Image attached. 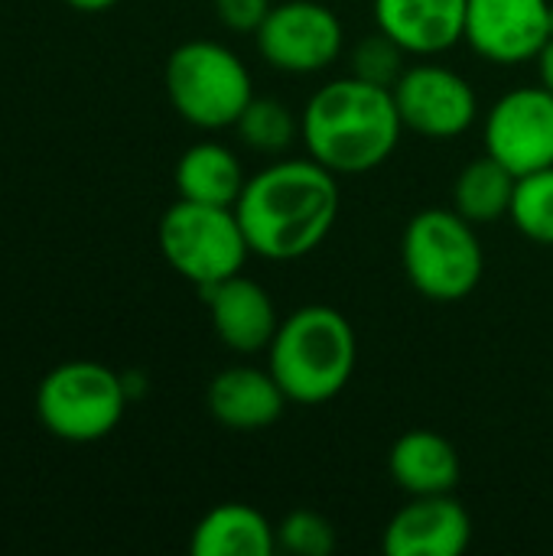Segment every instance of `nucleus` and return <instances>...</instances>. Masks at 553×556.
Masks as SVG:
<instances>
[{
	"label": "nucleus",
	"instance_id": "obj_6",
	"mask_svg": "<svg viewBox=\"0 0 553 556\" xmlns=\"http://www.w3.org/2000/svg\"><path fill=\"white\" fill-rule=\"evenodd\" d=\"M124 378L101 362H62L36 388V417L46 433L65 443L111 437L127 410Z\"/></svg>",
	"mask_w": 553,
	"mask_h": 556
},
{
	"label": "nucleus",
	"instance_id": "obj_3",
	"mask_svg": "<svg viewBox=\"0 0 553 556\" xmlns=\"http://www.w3.org/2000/svg\"><path fill=\"white\" fill-rule=\"evenodd\" d=\"M271 375L290 404L316 407L345 391L355 375L359 342L352 323L332 306H303L280 319L267 349Z\"/></svg>",
	"mask_w": 553,
	"mask_h": 556
},
{
	"label": "nucleus",
	"instance_id": "obj_18",
	"mask_svg": "<svg viewBox=\"0 0 553 556\" xmlns=\"http://www.w3.org/2000/svg\"><path fill=\"white\" fill-rule=\"evenodd\" d=\"M244 173L238 156L222 143H196L189 147L176 163V192L189 202L205 205H225L235 208V202L244 192Z\"/></svg>",
	"mask_w": 553,
	"mask_h": 556
},
{
	"label": "nucleus",
	"instance_id": "obj_26",
	"mask_svg": "<svg viewBox=\"0 0 553 556\" xmlns=\"http://www.w3.org/2000/svg\"><path fill=\"white\" fill-rule=\"evenodd\" d=\"M72 10H78V13H104V10H111L117 0H65Z\"/></svg>",
	"mask_w": 553,
	"mask_h": 556
},
{
	"label": "nucleus",
	"instance_id": "obj_7",
	"mask_svg": "<svg viewBox=\"0 0 553 556\" xmlns=\"http://www.w3.org/2000/svg\"><path fill=\"white\" fill-rule=\"evenodd\" d=\"M156 238L166 264L199 290L241 274L251 254L235 208L189 199L163 212Z\"/></svg>",
	"mask_w": 553,
	"mask_h": 556
},
{
	"label": "nucleus",
	"instance_id": "obj_2",
	"mask_svg": "<svg viewBox=\"0 0 553 556\" xmlns=\"http://www.w3.org/2000/svg\"><path fill=\"white\" fill-rule=\"evenodd\" d=\"M401 130L394 91L359 75L326 81L300 114V140L336 176L378 169L398 150Z\"/></svg>",
	"mask_w": 553,
	"mask_h": 556
},
{
	"label": "nucleus",
	"instance_id": "obj_9",
	"mask_svg": "<svg viewBox=\"0 0 553 556\" xmlns=\"http://www.w3.org/2000/svg\"><path fill=\"white\" fill-rule=\"evenodd\" d=\"M486 153L515 176L553 166V94L544 85L502 94L486 114Z\"/></svg>",
	"mask_w": 553,
	"mask_h": 556
},
{
	"label": "nucleus",
	"instance_id": "obj_22",
	"mask_svg": "<svg viewBox=\"0 0 553 556\" xmlns=\"http://www.w3.org/2000/svg\"><path fill=\"white\" fill-rule=\"evenodd\" d=\"M277 551L293 556H329L336 551V528L319 511L297 508L277 525Z\"/></svg>",
	"mask_w": 553,
	"mask_h": 556
},
{
	"label": "nucleus",
	"instance_id": "obj_19",
	"mask_svg": "<svg viewBox=\"0 0 553 556\" xmlns=\"http://www.w3.org/2000/svg\"><path fill=\"white\" fill-rule=\"evenodd\" d=\"M515 186H518V176L505 163H499L492 153L469 160L453 186L456 212L473 225H489L512 212Z\"/></svg>",
	"mask_w": 553,
	"mask_h": 556
},
{
	"label": "nucleus",
	"instance_id": "obj_24",
	"mask_svg": "<svg viewBox=\"0 0 553 556\" xmlns=\"http://www.w3.org/2000/svg\"><path fill=\"white\" fill-rule=\"evenodd\" d=\"M271 7H274L271 0H215L218 20L235 33H257Z\"/></svg>",
	"mask_w": 553,
	"mask_h": 556
},
{
	"label": "nucleus",
	"instance_id": "obj_8",
	"mask_svg": "<svg viewBox=\"0 0 553 556\" xmlns=\"http://www.w3.org/2000/svg\"><path fill=\"white\" fill-rule=\"evenodd\" d=\"M254 36L267 65L290 75L323 72L342 52V23L316 0H284L271 7Z\"/></svg>",
	"mask_w": 553,
	"mask_h": 556
},
{
	"label": "nucleus",
	"instance_id": "obj_15",
	"mask_svg": "<svg viewBox=\"0 0 553 556\" xmlns=\"http://www.w3.org/2000/svg\"><path fill=\"white\" fill-rule=\"evenodd\" d=\"M209 414L235 433H257L280 420L287 407V394L277 384V378L251 365L225 368L212 378L205 394Z\"/></svg>",
	"mask_w": 553,
	"mask_h": 556
},
{
	"label": "nucleus",
	"instance_id": "obj_16",
	"mask_svg": "<svg viewBox=\"0 0 553 556\" xmlns=\"http://www.w3.org/2000/svg\"><path fill=\"white\" fill-rule=\"evenodd\" d=\"M388 469L398 489L414 495H447L460 485V453L433 430H407L388 453Z\"/></svg>",
	"mask_w": 553,
	"mask_h": 556
},
{
	"label": "nucleus",
	"instance_id": "obj_20",
	"mask_svg": "<svg viewBox=\"0 0 553 556\" xmlns=\"http://www.w3.org/2000/svg\"><path fill=\"white\" fill-rule=\"evenodd\" d=\"M235 127L241 140L257 153H284L300 137V121L277 98H251Z\"/></svg>",
	"mask_w": 553,
	"mask_h": 556
},
{
	"label": "nucleus",
	"instance_id": "obj_17",
	"mask_svg": "<svg viewBox=\"0 0 553 556\" xmlns=\"http://www.w3.org/2000/svg\"><path fill=\"white\" fill-rule=\"evenodd\" d=\"M189 551L196 556H274L277 528L251 505H218L202 515Z\"/></svg>",
	"mask_w": 553,
	"mask_h": 556
},
{
	"label": "nucleus",
	"instance_id": "obj_5",
	"mask_svg": "<svg viewBox=\"0 0 553 556\" xmlns=\"http://www.w3.org/2000/svg\"><path fill=\"white\" fill-rule=\"evenodd\" d=\"M163 85L176 114L202 130L235 127L254 98L244 62L212 39H189L176 46L166 59Z\"/></svg>",
	"mask_w": 553,
	"mask_h": 556
},
{
	"label": "nucleus",
	"instance_id": "obj_23",
	"mask_svg": "<svg viewBox=\"0 0 553 556\" xmlns=\"http://www.w3.org/2000/svg\"><path fill=\"white\" fill-rule=\"evenodd\" d=\"M404 49L385 36L381 29L375 36H365L355 52H352V75L372 81V85H381V88H394L398 78L404 75Z\"/></svg>",
	"mask_w": 553,
	"mask_h": 556
},
{
	"label": "nucleus",
	"instance_id": "obj_10",
	"mask_svg": "<svg viewBox=\"0 0 553 556\" xmlns=\"http://www.w3.org/2000/svg\"><path fill=\"white\" fill-rule=\"evenodd\" d=\"M391 91L404 127L430 140L466 134L479 114L473 85L447 65L420 62L414 68H404Z\"/></svg>",
	"mask_w": 553,
	"mask_h": 556
},
{
	"label": "nucleus",
	"instance_id": "obj_1",
	"mask_svg": "<svg viewBox=\"0 0 553 556\" xmlns=\"http://www.w3.org/2000/svg\"><path fill=\"white\" fill-rule=\"evenodd\" d=\"M339 205V176L310 156L280 160L251 176L235 202V215L251 254L300 261L329 238Z\"/></svg>",
	"mask_w": 553,
	"mask_h": 556
},
{
	"label": "nucleus",
	"instance_id": "obj_25",
	"mask_svg": "<svg viewBox=\"0 0 553 556\" xmlns=\"http://www.w3.org/2000/svg\"><path fill=\"white\" fill-rule=\"evenodd\" d=\"M538 72H541V85L553 94V39L538 52Z\"/></svg>",
	"mask_w": 553,
	"mask_h": 556
},
{
	"label": "nucleus",
	"instance_id": "obj_11",
	"mask_svg": "<svg viewBox=\"0 0 553 556\" xmlns=\"http://www.w3.org/2000/svg\"><path fill=\"white\" fill-rule=\"evenodd\" d=\"M551 39V0H469L466 42L489 62L538 59Z\"/></svg>",
	"mask_w": 553,
	"mask_h": 556
},
{
	"label": "nucleus",
	"instance_id": "obj_4",
	"mask_svg": "<svg viewBox=\"0 0 553 556\" xmlns=\"http://www.w3.org/2000/svg\"><path fill=\"white\" fill-rule=\"evenodd\" d=\"M401 261L411 287L433 303L466 300L486 270L476 225L456 208L417 212L401 238Z\"/></svg>",
	"mask_w": 553,
	"mask_h": 556
},
{
	"label": "nucleus",
	"instance_id": "obj_12",
	"mask_svg": "<svg viewBox=\"0 0 553 556\" xmlns=\"http://www.w3.org/2000/svg\"><path fill=\"white\" fill-rule=\"evenodd\" d=\"M473 541L469 511L447 495H414L385 528L388 556H460Z\"/></svg>",
	"mask_w": 553,
	"mask_h": 556
},
{
	"label": "nucleus",
	"instance_id": "obj_27",
	"mask_svg": "<svg viewBox=\"0 0 553 556\" xmlns=\"http://www.w3.org/2000/svg\"><path fill=\"white\" fill-rule=\"evenodd\" d=\"M551 39H553V3H551Z\"/></svg>",
	"mask_w": 553,
	"mask_h": 556
},
{
	"label": "nucleus",
	"instance_id": "obj_13",
	"mask_svg": "<svg viewBox=\"0 0 553 556\" xmlns=\"http://www.w3.org/2000/svg\"><path fill=\"white\" fill-rule=\"evenodd\" d=\"M199 293L209 306L212 329L225 349L238 355H257L271 349L280 319L271 293L257 280L235 274L212 287H202Z\"/></svg>",
	"mask_w": 553,
	"mask_h": 556
},
{
	"label": "nucleus",
	"instance_id": "obj_21",
	"mask_svg": "<svg viewBox=\"0 0 553 556\" xmlns=\"http://www.w3.org/2000/svg\"><path fill=\"white\" fill-rule=\"evenodd\" d=\"M508 218L525 238L553 244V166L518 176Z\"/></svg>",
	"mask_w": 553,
	"mask_h": 556
},
{
	"label": "nucleus",
	"instance_id": "obj_14",
	"mask_svg": "<svg viewBox=\"0 0 553 556\" xmlns=\"http://www.w3.org/2000/svg\"><path fill=\"white\" fill-rule=\"evenodd\" d=\"M469 0H375V23L404 52L440 55L466 39Z\"/></svg>",
	"mask_w": 553,
	"mask_h": 556
}]
</instances>
